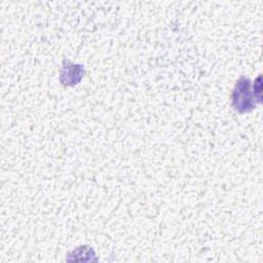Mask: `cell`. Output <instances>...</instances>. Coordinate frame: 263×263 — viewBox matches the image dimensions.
I'll list each match as a JSON object with an SVG mask.
<instances>
[{
  "instance_id": "cell-1",
  "label": "cell",
  "mask_w": 263,
  "mask_h": 263,
  "mask_svg": "<svg viewBox=\"0 0 263 263\" xmlns=\"http://www.w3.org/2000/svg\"><path fill=\"white\" fill-rule=\"evenodd\" d=\"M231 101L233 108L239 112H250L255 108V99L251 90V80L247 77H240L232 90Z\"/></svg>"
},
{
  "instance_id": "cell-2",
  "label": "cell",
  "mask_w": 263,
  "mask_h": 263,
  "mask_svg": "<svg viewBox=\"0 0 263 263\" xmlns=\"http://www.w3.org/2000/svg\"><path fill=\"white\" fill-rule=\"evenodd\" d=\"M84 74V69L81 65L71 63L69 60H64V65L61 70L60 81L67 86H73L79 83Z\"/></svg>"
}]
</instances>
